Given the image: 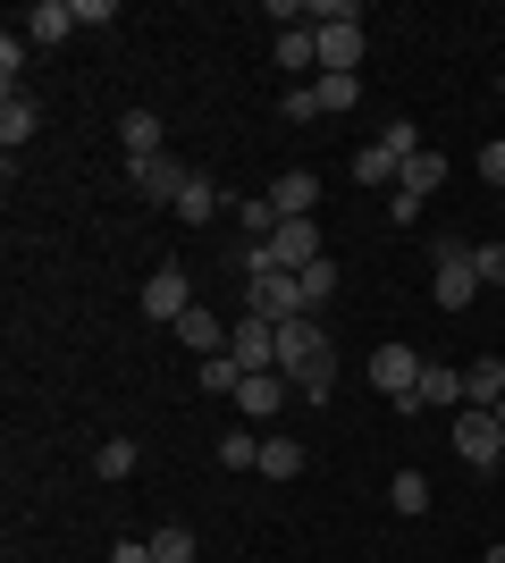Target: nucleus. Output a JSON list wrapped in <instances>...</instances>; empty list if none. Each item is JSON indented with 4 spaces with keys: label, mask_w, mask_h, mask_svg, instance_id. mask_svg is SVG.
Wrapping results in <instances>:
<instances>
[{
    "label": "nucleus",
    "mask_w": 505,
    "mask_h": 563,
    "mask_svg": "<svg viewBox=\"0 0 505 563\" xmlns=\"http://www.w3.org/2000/svg\"><path fill=\"white\" fill-rule=\"evenodd\" d=\"M270 261H278V269H312V261H320V228H312V219H278Z\"/></svg>",
    "instance_id": "nucleus-8"
},
{
    "label": "nucleus",
    "mask_w": 505,
    "mask_h": 563,
    "mask_svg": "<svg viewBox=\"0 0 505 563\" xmlns=\"http://www.w3.org/2000/svg\"><path fill=\"white\" fill-rule=\"evenodd\" d=\"M320 353H329V329H320V320H278V371H304V362H320Z\"/></svg>",
    "instance_id": "nucleus-7"
},
{
    "label": "nucleus",
    "mask_w": 505,
    "mask_h": 563,
    "mask_svg": "<svg viewBox=\"0 0 505 563\" xmlns=\"http://www.w3.org/2000/svg\"><path fill=\"white\" fill-rule=\"evenodd\" d=\"M438 186H447V161H438V152H413L405 177H396V194H413V202H421V194H438Z\"/></svg>",
    "instance_id": "nucleus-19"
},
{
    "label": "nucleus",
    "mask_w": 505,
    "mask_h": 563,
    "mask_svg": "<svg viewBox=\"0 0 505 563\" xmlns=\"http://www.w3.org/2000/svg\"><path fill=\"white\" fill-rule=\"evenodd\" d=\"M237 228H244V244H270V235H278V211H270V194L237 202Z\"/></svg>",
    "instance_id": "nucleus-26"
},
{
    "label": "nucleus",
    "mask_w": 505,
    "mask_h": 563,
    "mask_svg": "<svg viewBox=\"0 0 505 563\" xmlns=\"http://www.w3.org/2000/svg\"><path fill=\"white\" fill-rule=\"evenodd\" d=\"M463 404H481V412H497V404H505V353H497V362L481 353V362L463 371Z\"/></svg>",
    "instance_id": "nucleus-15"
},
{
    "label": "nucleus",
    "mask_w": 505,
    "mask_h": 563,
    "mask_svg": "<svg viewBox=\"0 0 505 563\" xmlns=\"http://www.w3.org/2000/svg\"><path fill=\"white\" fill-rule=\"evenodd\" d=\"M76 34V0H34L25 9V43H68Z\"/></svg>",
    "instance_id": "nucleus-12"
},
{
    "label": "nucleus",
    "mask_w": 505,
    "mask_h": 563,
    "mask_svg": "<svg viewBox=\"0 0 505 563\" xmlns=\"http://www.w3.org/2000/svg\"><path fill=\"white\" fill-rule=\"evenodd\" d=\"M380 143H387V152H396V161H413V152H430V143H421V126H413V118H387V126H380Z\"/></svg>",
    "instance_id": "nucleus-32"
},
{
    "label": "nucleus",
    "mask_w": 505,
    "mask_h": 563,
    "mask_svg": "<svg viewBox=\"0 0 505 563\" xmlns=\"http://www.w3.org/2000/svg\"><path fill=\"white\" fill-rule=\"evenodd\" d=\"M194 378H202V396H237V387H244V378H253V371H244L237 353H211V362H202V371H194Z\"/></svg>",
    "instance_id": "nucleus-22"
},
{
    "label": "nucleus",
    "mask_w": 505,
    "mask_h": 563,
    "mask_svg": "<svg viewBox=\"0 0 505 563\" xmlns=\"http://www.w3.org/2000/svg\"><path fill=\"white\" fill-rule=\"evenodd\" d=\"M430 261H438V278H430V303L438 311H472L488 295L481 269H472V235H430Z\"/></svg>",
    "instance_id": "nucleus-1"
},
{
    "label": "nucleus",
    "mask_w": 505,
    "mask_h": 563,
    "mask_svg": "<svg viewBox=\"0 0 505 563\" xmlns=\"http://www.w3.org/2000/svg\"><path fill=\"white\" fill-rule=\"evenodd\" d=\"M396 412H413V421H421V412H463V371L455 362H421V387H413Z\"/></svg>",
    "instance_id": "nucleus-4"
},
{
    "label": "nucleus",
    "mask_w": 505,
    "mask_h": 563,
    "mask_svg": "<svg viewBox=\"0 0 505 563\" xmlns=\"http://www.w3.org/2000/svg\"><path fill=\"white\" fill-rule=\"evenodd\" d=\"M295 278H304V311H312V320H320V303H329V295H337V261L320 253L312 269H295Z\"/></svg>",
    "instance_id": "nucleus-27"
},
{
    "label": "nucleus",
    "mask_w": 505,
    "mask_h": 563,
    "mask_svg": "<svg viewBox=\"0 0 505 563\" xmlns=\"http://www.w3.org/2000/svg\"><path fill=\"white\" fill-rule=\"evenodd\" d=\"M119 143H127V161H152V152H161V110H127Z\"/></svg>",
    "instance_id": "nucleus-17"
},
{
    "label": "nucleus",
    "mask_w": 505,
    "mask_h": 563,
    "mask_svg": "<svg viewBox=\"0 0 505 563\" xmlns=\"http://www.w3.org/2000/svg\"><path fill=\"white\" fill-rule=\"evenodd\" d=\"M18 68H25V34H0V76H9V93H25Z\"/></svg>",
    "instance_id": "nucleus-33"
},
{
    "label": "nucleus",
    "mask_w": 505,
    "mask_h": 563,
    "mask_svg": "<svg viewBox=\"0 0 505 563\" xmlns=\"http://www.w3.org/2000/svg\"><path fill=\"white\" fill-rule=\"evenodd\" d=\"M186 311H194V278H186V269H177V261H161V269H152V278H144V320H161V329H177Z\"/></svg>",
    "instance_id": "nucleus-3"
},
{
    "label": "nucleus",
    "mask_w": 505,
    "mask_h": 563,
    "mask_svg": "<svg viewBox=\"0 0 505 563\" xmlns=\"http://www.w3.org/2000/svg\"><path fill=\"white\" fill-rule=\"evenodd\" d=\"M262 471L270 479H295V471H304V446H295V438H262Z\"/></svg>",
    "instance_id": "nucleus-29"
},
{
    "label": "nucleus",
    "mask_w": 505,
    "mask_h": 563,
    "mask_svg": "<svg viewBox=\"0 0 505 563\" xmlns=\"http://www.w3.org/2000/svg\"><path fill=\"white\" fill-rule=\"evenodd\" d=\"M497 211H505V194H497Z\"/></svg>",
    "instance_id": "nucleus-37"
},
{
    "label": "nucleus",
    "mask_w": 505,
    "mask_h": 563,
    "mask_svg": "<svg viewBox=\"0 0 505 563\" xmlns=\"http://www.w3.org/2000/svg\"><path fill=\"white\" fill-rule=\"evenodd\" d=\"M287 387H295V396H304V404H329V387H337V345L320 353V362H304V371H295Z\"/></svg>",
    "instance_id": "nucleus-20"
},
{
    "label": "nucleus",
    "mask_w": 505,
    "mask_h": 563,
    "mask_svg": "<svg viewBox=\"0 0 505 563\" xmlns=\"http://www.w3.org/2000/svg\"><path fill=\"white\" fill-rule=\"evenodd\" d=\"M270 211H278V219H312L320 211V177H312V168H287V177L270 186Z\"/></svg>",
    "instance_id": "nucleus-10"
},
{
    "label": "nucleus",
    "mask_w": 505,
    "mask_h": 563,
    "mask_svg": "<svg viewBox=\"0 0 505 563\" xmlns=\"http://www.w3.org/2000/svg\"><path fill=\"white\" fill-rule=\"evenodd\" d=\"M127 177H135V194H152V202H177L194 168H177L168 152H152V161H127Z\"/></svg>",
    "instance_id": "nucleus-9"
},
{
    "label": "nucleus",
    "mask_w": 505,
    "mask_h": 563,
    "mask_svg": "<svg viewBox=\"0 0 505 563\" xmlns=\"http://www.w3.org/2000/svg\"><path fill=\"white\" fill-rule=\"evenodd\" d=\"M371 387H380L387 404H405L413 387H421V353H413V345H396V336H387V345L371 353Z\"/></svg>",
    "instance_id": "nucleus-5"
},
{
    "label": "nucleus",
    "mask_w": 505,
    "mask_h": 563,
    "mask_svg": "<svg viewBox=\"0 0 505 563\" xmlns=\"http://www.w3.org/2000/svg\"><path fill=\"white\" fill-rule=\"evenodd\" d=\"M278 118H287V126H312V118H320V93H312V85H287V93H278Z\"/></svg>",
    "instance_id": "nucleus-30"
},
{
    "label": "nucleus",
    "mask_w": 505,
    "mask_h": 563,
    "mask_svg": "<svg viewBox=\"0 0 505 563\" xmlns=\"http://www.w3.org/2000/svg\"><path fill=\"white\" fill-rule=\"evenodd\" d=\"M396 177H405V161H396V152L371 135V143L354 152V186H387V194H396Z\"/></svg>",
    "instance_id": "nucleus-16"
},
{
    "label": "nucleus",
    "mask_w": 505,
    "mask_h": 563,
    "mask_svg": "<svg viewBox=\"0 0 505 563\" xmlns=\"http://www.w3.org/2000/svg\"><path fill=\"white\" fill-rule=\"evenodd\" d=\"M228 353H237L244 371H278V320H253V311H244L237 329H228Z\"/></svg>",
    "instance_id": "nucleus-6"
},
{
    "label": "nucleus",
    "mask_w": 505,
    "mask_h": 563,
    "mask_svg": "<svg viewBox=\"0 0 505 563\" xmlns=\"http://www.w3.org/2000/svg\"><path fill=\"white\" fill-rule=\"evenodd\" d=\"M168 211L186 219V228H211V219H219V186H211V177H186V194H177Z\"/></svg>",
    "instance_id": "nucleus-18"
},
{
    "label": "nucleus",
    "mask_w": 505,
    "mask_h": 563,
    "mask_svg": "<svg viewBox=\"0 0 505 563\" xmlns=\"http://www.w3.org/2000/svg\"><path fill=\"white\" fill-rule=\"evenodd\" d=\"M387 505H396L405 521H421L430 514V479H421V471H396V479H387Z\"/></svg>",
    "instance_id": "nucleus-21"
},
{
    "label": "nucleus",
    "mask_w": 505,
    "mask_h": 563,
    "mask_svg": "<svg viewBox=\"0 0 505 563\" xmlns=\"http://www.w3.org/2000/svg\"><path fill=\"white\" fill-rule=\"evenodd\" d=\"M152 563H194V530H186V521L152 530Z\"/></svg>",
    "instance_id": "nucleus-28"
},
{
    "label": "nucleus",
    "mask_w": 505,
    "mask_h": 563,
    "mask_svg": "<svg viewBox=\"0 0 505 563\" xmlns=\"http://www.w3.org/2000/svg\"><path fill=\"white\" fill-rule=\"evenodd\" d=\"M488 563H505V539H497V547H488Z\"/></svg>",
    "instance_id": "nucleus-36"
},
{
    "label": "nucleus",
    "mask_w": 505,
    "mask_h": 563,
    "mask_svg": "<svg viewBox=\"0 0 505 563\" xmlns=\"http://www.w3.org/2000/svg\"><path fill=\"white\" fill-rule=\"evenodd\" d=\"M34 135H43V101H34V93H9V101H0V143L18 152V143H34Z\"/></svg>",
    "instance_id": "nucleus-13"
},
{
    "label": "nucleus",
    "mask_w": 505,
    "mask_h": 563,
    "mask_svg": "<svg viewBox=\"0 0 505 563\" xmlns=\"http://www.w3.org/2000/svg\"><path fill=\"white\" fill-rule=\"evenodd\" d=\"M312 93H320V118H337L362 101V76H312Z\"/></svg>",
    "instance_id": "nucleus-24"
},
{
    "label": "nucleus",
    "mask_w": 505,
    "mask_h": 563,
    "mask_svg": "<svg viewBox=\"0 0 505 563\" xmlns=\"http://www.w3.org/2000/svg\"><path fill=\"white\" fill-rule=\"evenodd\" d=\"M447 429H455V454H463L472 471L505 463V429H497V412H481V404H463V412H455Z\"/></svg>",
    "instance_id": "nucleus-2"
},
{
    "label": "nucleus",
    "mask_w": 505,
    "mask_h": 563,
    "mask_svg": "<svg viewBox=\"0 0 505 563\" xmlns=\"http://www.w3.org/2000/svg\"><path fill=\"white\" fill-rule=\"evenodd\" d=\"M219 471H262V438H253V429H228V438H219Z\"/></svg>",
    "instance_id": "nucleus-23"
},
{
    "label": "nucleus",
    "mask_w": 505,
    "mask_h": 563,
    "mask_svg": "<svg viewBox=\"0 0 505 563\" xmlns=\"http://www.w3.org/2000/svg\"><path fill=\"white\" fill-rule=\"evenodd\" d=\"M481 177L505 194V135H488V143H481Z\"/></svg>",
    "instance_id": "nucleus-34"
},
{
    "label": "nucleus",
    "mask_w": 505,
    "mask_h": 563,
    "mask_svg": "<svg viewBox=\"0 0 505 563\" xmlns=\"http://www.w3.org/2000/svg\"><path fill=\"white\" fill-rule=\"evenodd\" d=\"M177 345H186V353H202V362H211V353H228V329H219V311H202V303H194L186 320H177Z\"/></svg>",
    "instance_id": "nucleus-14"
},
{
    "label": "nucleus",
    "mask_w": 505,
    "mask_h": 563,
    "mask_svg": "<svg viewBox=\"0 0 505 563\" xmlns=\"http://www.w3.org/2000/svg\"><path fill=\"white\" fill-rule=\"evenodd\" d=\"M110 563H152V539H119V547H110Z\"/></svg>",
    "instance_id": "nucleus-35"
},
{
    "label": "nucleus",
    "mask_w": 505,
    "mask_h": 563,
    "mask_svg": "<svg viewBox=\"0 0 505 563\" xmlns=\"http://www.w3.org/2000/svg\"><path fill=\"white\" fill-rule=\"evenodd\" d=\"M472 269H481V286H505V235H481V244H472Z\"/></svg>",
    "instance_id": "nucleus-31"
},
{
    "label": "nucleus",
    "mask_w": 505,
    "mask_h": 563,
    "mask_svg": "<svg viewBox=\"0 0 505 563\" xmlns=\"http://www.w3.org/2000/svg\"><path fill=\"white\" fill-rule=\"evenodd\" d=\"M127 471H135V438H101V454H94V479H110V488H119Z\"/></svg>",
    "instance_id": "nucleus-25"
},
{
    "label": "nucleus",
    "mask_w": 505,
    "mask_h": 563,
    "mask_svg": "<svg viewBox=\"0 0 505 563\" xmlns=\"http://www.w3.org/2000/svg\"><path fill=\"white\" fill-rule=\"evenodd\" d=\"M278 404H287V371H253L237 387V412H244V421H270Z\"/></svg>",
    "instance_id": "nucleus-11"
}]
</instances>
